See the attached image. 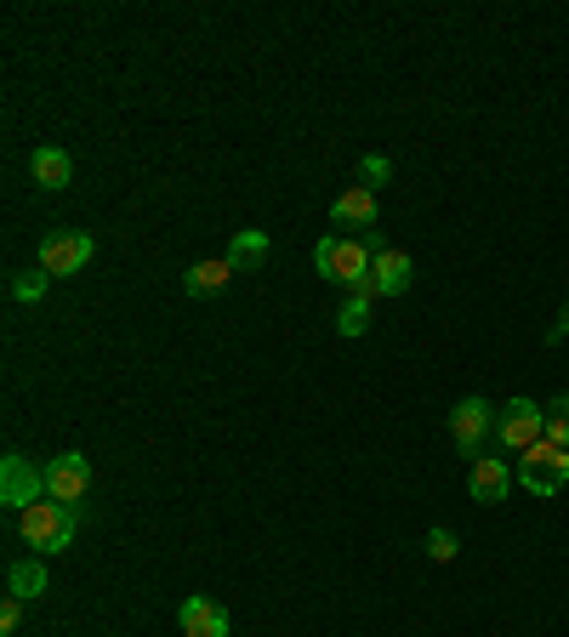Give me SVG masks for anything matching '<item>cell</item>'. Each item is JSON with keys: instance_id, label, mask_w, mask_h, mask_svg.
Returning a JSON list of instances; mask_svg holds the SVG:
<instances>
[{"instance_id": "12", "label": "cell", "mask_w": 569, "mask_h": 637, "mask_svg": "<svg viewBox=\"0 0 569 637\" xmlns=\"http://www.w3.org/2000/svg\"><path fill=\"white\" fill-rule=\"evenodd\" d=\"M467 489H472V501H485V507L507 501V489H512V472H507V461H496V456H479V461H472V472H467Z\"/></svg>"}, {"instance_id": "22", "label": "cell", "mask_w": 569, "mask_h": 637, "mask_svg": "<svg viewBox=\"0 0 569 637\" xmlns=\"http://www.w3.org/2000/svg\"><path fill=\"white\" fill-rule=\"evenodd\" d=\"M18 620H23V598H7L0 604V631H18Z\"/></svg>"}, {"instance_id": "3", "label": "cell", "mask_w": 569, "mask_h": 637, "mask_svg": "<svg viewBox=\"0 0 569 637\" xmlns=\"http://www.w3.org/2000/svg\"><path fill=\"white\" fill-rule=\"evenodd\" d=\"M518 484H525L530 496H558V489L569 484V450H558V445L541 438L536 450L518 456Z\"/></svg>"}, {"instance_id": "15", "label": "cell", "mask_w": 569, "mask_h": 637, "mask_svg": "<svg viewBox=\"0 0 569 637\" xmlns=\"http://www.w3.org/2000/svg\"><path fill=\"white\" fill-rule=\"evenodd\" d=\"M228 262H233V273H240V268H262L268 262V233L262 228H240V233H233V245H228Z\"/></svg>"}, {"instance_id": "11", "label": "cell", "mask_w": 569, "mask_h": 637, "mask_svg": "<svg viewBox=\"0 0 569 637\" xmlns=\"http://www.w3.org/2000/svg\"><path fill=\"white\" fill-rule=\"evenodd\" d=\"M410 279H416L410 257L405 251H382V257L370 262V297H405Z\"/></svg>"}, {"instance_id": "2", "label": "cell", "mask_w": 569, "mask_h": 637, "mask_svg": "<svg viewBox=\"0 0 569 637\" xmlns=\"http://www.w3.org/2000/svg\"><path fill=\"white\" fill-rule=\"evenodd\" d=\"M18 529L34 553H69L74 529H80V507L74 501H34L29 512H18Z\"/></svg>"}, {"instance_id": "19", "label": "cell", "mask_w": 569, "mask_h": 637, "mask_svg": "<svg viewBox=\"0 0 569 637\" xmlns=\"http://www.w3.org/2000/svg\"><path fill=\"white\" fill-rule=\"evenodd\" d=\"M547 445H558V450H569V394L547 405Z\"/></svg>"}, {"instance_id": "5", "label": "cell", "mask_w": 569, "mask_h": 637, "mask_svg": "<svg viewBox=\"0 0 569 637\" xmlns=\"http://www.w3.org/2000/svg\"><path fill=\"white\" fill-rule=\"evenodd\" d=\"M490 432H496V410H490L485 399H461V405L450 410V438H456L461 456L479 461L485 445H490Z\"/></svg>"}, {"instance_id": "9", "label": "cell", "mask_w": 569, "mask_h": 637, "mask_svg": "<svg viewBox=\"0 0 569 637\" xmlns=\"http://www.w3.org/2000/svg\"><path fill=\"white\" fill-rule=\"evenodd\" d=\"M177 620H182V637H228V609L211 604V598H200V593L182 598Z\"/></svg>"}, {"instance_id": "13", "label": "cell", "mask_w": 569, "mask_h": 637, "mask_svg": "<svg viewBox=\"0 0 569 637\" xmlns=\"http://www.w3.org/2000/svg\"><path fill=\"white\" fill-rule=\"evenodd\" d=\"M330 222H337V228H353V233H370V228H376V193L353 182L342 200L330 206Z\"/></svg>"}, {"instance_id": "10", "label": "cell", "mask_w": 569, "mask_h": 637, "mask_svg": "<svg viewBox=\"0 0 569 637\" xmlns=\"http://www.w3.org/2000/svg\"><path fill=\"white\" fill-rule=\"evenodd\" d=\"M29 177H34V188H69L74 182V160H69V149H58V142H40V149L29 155Z\"/></svg>"}, {"instance_id": "21", "label": "cell", "mask_w": 569, "mask_h": 637, "mask_svg": "<svg viewBox=\"0 0 569 637\" xmlns=\"http://www.w3.org/2000/svg\"><path fill=\"white\" fill-rule=\"evenodd\" d=\"M461 547H456V535L450 529H433V535H427V558H433V564H450Z\"/></svg>"}, {"instance_id": "16", "label": "cell", "mask_w": 569, "mask_h": 637, "mask_svg": "<svg viewBox=\"0 0 569 637\" xmlns=\"http://www.w3.org/2000/svg\"><path fill=\"white\" fill-rule=\"evenodd\" d=\"M7 586H12V598L29 604V598H40L52 580H46V564H40V558H18V564L7 569Z\"/></svg>"}, {"instance_id": "23", "label": "cell", "mask_w": 569, "mask_h": 637, "mask_svg": "<svg viewBox=\"0 0 569 637\" xmlns=\"http://www.w3.org/2000/svg\"><path fill=\"white\" fill-rule=\"evenodd\" d=\"M558 336H569V302H563V313H558Z\"/></svg>"}, {"instance_id": "1", "label": "cell", "mask_w": 569, "mask_h": 637, "mask_svg": "<svg viewBox=\"0 0 569 637\" xmlns=\"http://www.w3.org/2000/svg\"><path fill=\"white\" fill-rule=\"evenodd\" d=\"M370 245L359 233H330L313 245V268L319 279H337V285H353V290H370Z\"/></svg>"}, {"instance_id": "7", "label": "cell", "mask_w": 569, "mask_h": 637, "mask_svg": "<svg viewBox=\"0 0 569 637\" xmlns=\"http://www.w3.org/2000/svg\"><path fill=\"white\" fill-rule=\"evenodd\" d=\"M91 257H98V239L91 233H80V228H69V233H52L40 245V268L52 273V279H69V273H80Z\"/></svg>"}, {"instance_id": "14", "label": "cell", "mask_w": 569, "mask_h": 637, "mask_svg": "<svg viewBox=\"0 0 569 637\" xmlns=\"http://www.w3.org/2000/svg\"><path fill=\"white\" fill-rule=\"evenodd\" d=\"M233 279V262L222 257V262H194L182 273V285H188V297H217V290Z\"/></svg>"}, {"instance_id": "18", "label": "cell", "mask_w": 569, "mask_h": 637, "mask_svg": "<svg viewBox=\"0 0 569 637\" xmlns=\"http://www.w3.org/2000/svg\"><path fill=\"white\" fill-rule=\"evenodd\" d=\"M12 302H40L46 297V290H52V273H46V268H23V273H12Z\"/></svg>"}, {"instance_id": "20", "label": "cell", "mask_w": 569, "mask_h": 637, "mask_svg": "<svg viewBox=\"0 0 569 637\" xmlns=\"http://www.w3.org/2000/svg\"><path fill=\"white\" fill-rule=\"evenodd\" d=\"M388 177H393V160H388V155H365V160H359V188H370V193H376Z\"/></svg>"}, {"instance_id": "8", "label": "cell", "mask_w": 569, "mask_h": 637, "mask_svg": "<svg viewBox=\"0 0 569 637\" xmlns=\"http://www.w3.org/2000/svg\"><path fill=\"white\" fill-rule=\"evenodd\" d=\"M86 489H91V461H86L80 450L46 461V496H52V501H74V507H80Z\"/></svg>"}, {"instance_id": "17", "label": "cell", "mask_w": 569, "mask_h": 637, "mask_svg": "<svg viewBox=\"0 0 569 637\" xmlns=\"http://www.w3.org/2000/svg\"><path fill=\"white\" fill-rule=\"evenodd\" d=\"M337 330H342V336H365V330H370V290H353V297L342 302Z\"/></svg>"}, {"instance_id": "6", "label": "cell", "mask_w": 569, "mask_h": 637, "mask_svg": "<svg viewBox=\"0 0 569 637\" xmlns=\"http://www.w3.org/2000/svg\"><path fill=\"white\" fill-rule=\"evenodd\" d=\"M46 496V467H34L29 456H7L0 461V501L12 512H29Z\"/></svg>"}, {"instance_id": "4", "label": "cell", "mask_w": 569, "mask_h": 637, "mask_svg": "<svg viewBox=\"0 0 569 637\" xmlns=\"http://www.w3.org/2000/svg\"><path fill=\"white\" fill-rule=\"evenodd\" d=\"M496 438L507 450H536L541 438H547V410H536L530 399H512V405H501V416H496Z\"/></svg>"}]
</instances>
